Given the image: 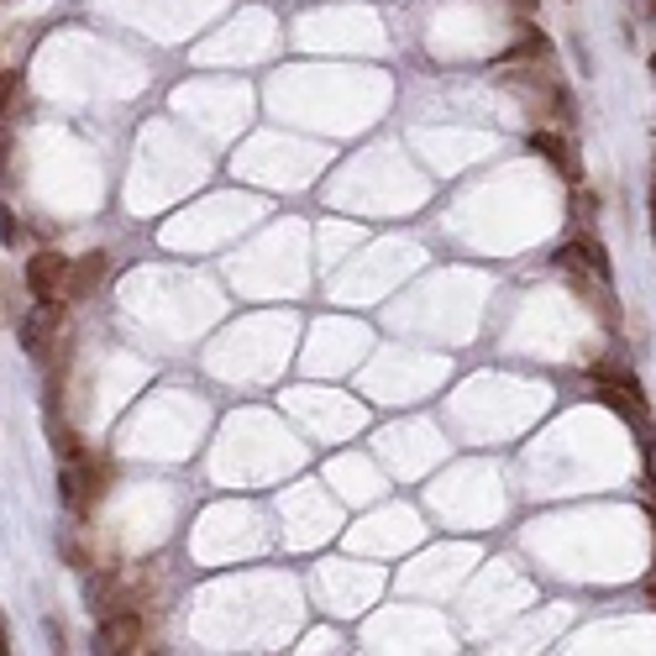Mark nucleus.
<instances>
[{
	"label": "nucleus",
	"mask_w": 656,
	"mask_h": 656,
	"mask_svg": "<svg viewBox=\"0 0 656 656\" xmlns=\"http://www.w3.org/2000/svg\"><path fill=\"white\" fill-rule=\"evenodd\" d=\"M90 604H95L100 619L132 615L142 604H153V573H147V567H121V562H111V567H100V573L90 577Z\"/></svg>",
	"instance_id": "obj_1"
},
{
	"label": "nucleus",
	"mask_w": 656,
	"mask_h": 656,
	"mask_svg": "<svg viewBox=\"0 0 656 656\" xmlns=\"http://www.w3.org/2000/svg\"><path fill=\"white\" fill-rule=\"evenodd\" d=\"M116 483V462L111 458H74V462H63V483H59V494L63 504L74 510V515H90L100 499H105V489Z\"/></svg>",
	"instance_id": "obj_2"
},
{
	"label": "nucleus",
	"mask_w": 656,
	"mask_h": 656,
	"mask_svg": "<svg viewBox=\"0 0 656 656\" xmlns=\"http://www.w3.org/2000/svg\"><path fill=\"white\" fill-rule=\"evenodd\" d=\"M95 646H100V652H111V656L147 652V646H153V619H147V609H132V615H111V619H100Z\"/></svg>",
	"instance_id": "obj_3"
},
{
	"label": "nucleus",
	"mask_w": 656,
	"mask_h": 656,
	"mask_svg": "<svg viewBox=\"0 0 656 656\" xmlns=\"http://www.w3.org/2000/svg\"><path fill=\"white\" fill-rule=\"evenodd\" d=\"M17 337H21V352H32V358H53V341L63 337L59 299H38V305L17 320Z\"/></svg>",
	"instance_id": "obj_4"
},
{
	"label": "nucleus",
	"mask_w": 656,
	"mask_h": 656,
	"mask_svg": "<svg viewBox=\"0 0 656 656\" xmlns=\"http://www.w3.org/2000/svg\"><path fill=\"white\" fill-rule=\"evenodd\" d=\"M27 289L32 299H74V263L59 258V253H38V258H27Z\"/></svg>",
	"instance_id": "obj_5"
},
{
	"label": "nucleus",
	"mask_w": 656,
	"mask_h": 656,
	"mask_svg": "<svg viewBox=\"0 0 656 656\" xmlns=\"http://www.w3.org/2000/svg\"><path fill=\"white\" fill-rule=\"evenodd\" d=\"M531 147H536L541 158L552 163V168H557V174H567V180H577V153H573V142L562 137L557 126H546V132H536V137H531Z\"/></svg>",
	"instance_id": "obj_6"
},
{
	"label": "nucleus",
	"mask_w": 656,
	"mask_h": 656,
	"mask_svg": "<svg viewBox=\"0 0 656 656\" xmlns=\"http://www.w3.org/2000/svg\"><path fill=\"white\" fill-rule=\"evenodd\" d=\"M546 59H552V42L531 27V32H525L510 53H504V69H546Z\"/></svg>",
	"instance_id": "obj_7"
},
{
	"label": "nucleus",
	"mask_w": 656,
	"mask_h": 656,
	"mask_svg": "<svg viewBox=\"0 0 656 656\" xmlns=\"http://www.w3.org/2000/svg\"><path fill=\"white\" fill-rule=\"evenodd\" d=\"M105 268H111V258H105V253H90V258L74 263V299L95 295L100 279H105Z\"/></svg>",
	"instance_id": "obj_8"
},
{
	"label": "nucleus",
	"mask_w": 656,
	"mask_h": 656,
	"mask_svg": "<svg viewBox=\"0 0 656 656\" xmlns=\"http://www.w3.org/2000/svg\"><path fill=\"white\" fill-rule=\"evenodd\" d=\"M21 69H0V116H11L17 111V100H21Z\"/></svg>",
	"instance_id": "obj_9"
},
{
	"label": "nucleus",
	"mask_w": 656,
	"mask_h": 656,
	"mask_svg": "<svg viewBox=\"0 0 656 656\" xmlns=\"http://www.w3.org/2000/svg\"><path fill=\"white\" fill-rule=\"evenodd\" d=\"M53 447H59V458H63V462L84 458V441H80V431H74V426H59V431H53Z\"/></svg>",
	"instance_id": "obj_10"
},
{
	"label": "nucleus",
	"mask_w": 656,
	"mask_h": 656,
	"mask_svg": "<svg viewBox=\"0 0 656 656\" xmlns=\"http://www.w3.org/2000/svg\"><path fill=\"white\" fill-rule=\"evenodd\" d=\"M11 316H17V284L0 268V326H11Z\"/></svg>",
	"instance_id": "obj_11"
},
{
	"label": "nucleus",
	"mask_w": 656,
	"mask_h": 656,
	"mask_svg": "<svg viewBox=\"0 0 656 656\" xmlns=\"http://www.w3.org/2000/svg\"><path fill=\"white\" fill-rule=\"evenodd\" d=\"M0 237L17 242V221H11V211H6V205H0Z\"/></svg>",
	"instance_id": "obj_12"
},
{
	"label": "nucleus",
	"mask_w": 656,
	"mask_h": 656,
	"mask_svg": "<svg viewBox=\"0 0 656 656\" xmlns=\"http://www.w3.org/2000/svg\"><path fill=\"white\" fill-rule=\"evenodd\" d=\"M646 594L656 598V567H652V573H646Z\"/></svg>",
	"instance_id": "obj_13"
},
{
	"label": "nucleus",
	"mask_w": 656,
	"mask_h": 656,
	"mask_svg": "<svg viewBox=\"0 0 656 656\" xmlns=\"http://www.w3.org/2000/svg\"><path fill=\"white\" fill-rule=\"evenodd\" d=\"M652 74H656V53H652Z\"/></svg>",
	"instance_id": "obj_14"
}]
</instances>
